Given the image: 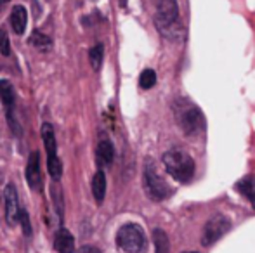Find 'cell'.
Segmentation results:
<instances>
[{
    "label": "cell",
    "mask_w": 255,
    "mask_h": 253,
    "mask_svg": "<svg viewBox=\"0 0 255 253\" xmlns=\"http://www.w3.org/2000/svg\"><path fill=\"white\" fill-rule=\"evenodd\" d=\"M236 189L242 196H245L255 208V175H249L245 179H242L238 182V186H236Z\"/></svg>",
    "instance_id": "7c38bea8"
},
{
    "label": "cell",
    "mask_w": 255,
    "mask_h": 253,
    "mask_svg": "<svg viewBox=\"0 0 255 253\" xmlns=\"http://www.w3.org/2000/svg\"><path fill=\"white\" fill-rule=\"evenodd\" d=\"M117 243L125 253H144L148 248L146 234L137 224H125L118 229Z\"/></svg>",
    "instance_id": "277c9868"
},
{
    "label": "cell",
    "mask_w": 255,
    "mask_h": 253,
    "mask_svg": "<svg viewBox=\"0 0 255 253\" xmlns=\"http://www.w3.org/2000/svg\"><path fill=\"white\" fill-rule=\"evenodd\" d=\"M28 23V12L23 5H16L10 12V24H12V30L16 35H23L26 30Z\"/></svg>",
    "instance_id": "30bf717a"
},
{
    "label": "cell",
    "mask_w": 255,
    "mask_h": 253,
    "mask_svg": "<svg viewBox=\"0 0 255 253\" xmlns=\"http://www.w3.org/2000/svg\"><path fill=\"white\" fill-rule=\"evenodd\" d=\"M2 2H9V0H2Z\"/></svg>",
    "instance_id": "484cf974"
},
{
    "label": "cell",
    "mask_w": 255,
    "mask_h": 253,
    "mask_svg": "<svg viewBox=\"0 0 255 253\" xmlns=\"http://www.w3.org/2000/svg\"><path fill=\"white\" fill-rule=\"evenodd\" d=\"M0 54H3V56L10 54L9 37H7V31L3 30V28H0Z\"/></svg>",
    "instance_id": "7402d4cb"
},
{
    "label": "cell",
    "mask_w": 255,
    "mask_h": 253,
    "mask_svg": "<svg viewBox=\"0 0 255 253\" xmlns=\"http://www.w3.org/2000/svg\"><path fill=\"white\" fill-rule=\"evenodd\" d=\"M19 222H21V227H23V233L26 236L31 234V222H30V217H28V212L24 208H21L19 212Z\"/></svg>",
    "instance_id": "44dd1931"
},
{
    "label": "cell",
    "mask_w": 255,
    "mask_h": 253,
    "mask_svg": "<svg viewBox=\"0 0 255 253\" xmlns=\"http://www.w3.org/2000/svg\"><path fill=\"white\" fill-rule=\"evenodd\" d=\"M103 58H104V47H103V44L94 45V47L91 49V52H89V61H91L92 70L99 71V68L103 66Z\"/></svg>",
    "instance_id": "ac0fdd59"
},
{
    "label": "cell",
    "mask_w": 255,
    "mask_h": 253,
    "mask_svg": "<svg viewBox=\"0 0 255 253\" xmlns=\"http://www.w3.org/2000/svg\"><path fill=\"white\" fill-rule=\"evenodd\" d=\"M42 139H44L45 149H47V160L56 158V135H54V128L51 123L42 125Z\"/></svg>",
    "instance_id": "4fadbf2b"
},
{
    "label": "cell",
    "mask_w": 255,
    "mask_h": 253,
    "mask_svg": "<svg viewBox=\"0 0 255 253\" xmlns=\"http://www.w3.org/2000/svg\"><path fill=\"white\" fill-rule=\"evenodd\" d=\"M3 198H5V219L10 226L19 222V198H17V191L14 184H7L5 191H3Z\"/></svg>",
    "instance_id": "52a82bcc"
},
{
    "label": "cell",
    "mask_w": 255,
    "mask_h": 253,
    "mask_svg": "<svg viewBox=\"0 0 255 253\" xmlns=\"http://www.w3.org/2000/svg\"><path fill=\"white\" fill-rule=\"evenodd\" d=\"M28 44L30 45H33L37 51H40V52H47V51H51L52 49V40L47 37V35H44L42 31H38V30H35L33 33L30 35V38H28Z\"/></svg>",
    "instance_id": "5bb4252c"
},
{
    "label": "cell",
    "mask_w": 255,
    "mask_h": 253,
    "mask_svg": "<svg viewBox=\"0 0 255 253\" xmlns=\"http://www.w3.org/2000/svg\"><path fill=\"white\" fill-rule=\"evenodd\" d=\"M154 84H156V73H154L153 70H144L141 73V77H139V85H141V88H144V90H148V88L154 87Z\"/></svg>",
    "instance_id": "d6986e66"
},
{
    "label": "cell",
    "mask_w": 255,
    "mask_h": 253,
    "mask_svg": "<svg viewBox=\"0 0 255 253\" xmlns=\"http://www.w3.org/2000/svg\"><path fill=\"white\" fill-rule=\"evenodd\" d=\"M154 5V26L163 38L179 42L184 38V26L179 17L177 0H151Z\"/></svg>",
    "instance_id": "6da1fadb"
},
{
    "label": "cell",
    "mask_w": 255,
    "mask_h": 253,
    "mask_svg": "<svg viewBox=\"0 0 255 253\" xmlns=\"http://www.w3.org/2000/svg\"><path fill=\"white\" fill-rule=\"evenodd\" d=\"M142 186H144V192L148 194V198L153 199V201H163L172 192L168 184L158 175L156 167L153 165L151 160L146 162L144 173H142Z\"/></svg>",
    "instance_id": "5b68a950"
},
{
    "label": "cell",
    "mask_w": 255,
    "mask_h": 253,
    "mask_svg": "<svg viewBox=\"0 0 255 253\" xmlns=\"http://www.w3.org/2000/svg\"><path fill=\"white\" fill-rule=\"evenodd\" d=\"M163 165L165 170L168 172V175L172 179H175L177 182H189L195 175V160L188 155L186 151L179 148L168 149L163 155Z\"/></svg>",
    "instance_id": "3957f363"
},
{
    "label": "cell",
    "mask_w": 255,
    "mask_h": 253,
    "mask_svg": "<svg viewBox=\"0 0 255 253\" xmlns=\"http://www.w3.org/2000/svg\"><path fill=\"white\" fill-rule=\"evenodd\" d=\"M7 120H9L10 128H12L14 134H16V135H21V127H19V123H17V120H14L12 109H7Z\"/></svg>",
    "instance_id": "603a6c76"
},
{
    "label": "cell",
    "mask_w": 255,
    "mask_h": 253,
    "mask_svg": "<svg viewBox=\"0 0 255 253\" xmlns=\"http://www.w3.org/2000/svg\"><path fill=\"white\" fill-rule=\"evenodd\" d=\"M153 241H154V253H170V241L163 229L153 231Z\"/></svg>",
    "instance_id": "e0dca14e"
},
{
    "label": "cell",
    "mask_w": 255,
    "mask_h": 253,
    "mask_svg": "<svg viewBox=\"0 0 255 253\" xmlns=\"http://www.w3.org/2000/svg\"><path fill=\"white\" fill-rule=\"evenodd\" d=\"M47 169H49V173H51V177L52 179H59L61 177V173H63V167H61V162H59V158H49L47 160Z\"/></svg>",
    "instance_id": "ffe728a7"
},
{
    "label": "cell",
    "mask_w": 255,
    "mask_h": 253,
    "mask_svg": "<svg viewBox=\"0 0 255 253\" xmlns=\"http://www.w3.org/2000/svg\"><path fill=\"white\" fill-rule=\"evenodd\" d=\"M75 253H101V250L96 248V247H82L80 250L75 252Z\"/></svg>",
    "instance_id": "cb8c5ba5"
},
{
    "label": "cell",
    "mask_w": 255,
    "mask_h": 253,
    "mask_svg": "<svg viewBox=\"0 0 255 253\" xmlns=\"http://www.w3.org/2000/svg\"><path fill=\"white\" fill-rule=\"evenodd\" d=\"M0 5H2V0H0Z\"/></svg>",
    "instance_id": "4316f807"
},
{
    "label": "cell",
    "mask_w": 255,
    "mask_h": 253,
    "mask_svg": "<svg viewBox=\"0 0 255 253\" xmlns=\"http://www.w3.org/2000/svg\"><path fill=\"white\" fill-rule=\"evenodd\" d=\"M92 194H94L96 201L99 205L104 201V196H106V177H104L103 170L96 172L94 179H92Z\"/></svg>",
    "instance_id": "9a60e30c"
},
{
    "label": "cell",
    "mask_w": 255,
    "mask_h": 253,
    "mask_svg": "<svg viewBox=\"0 0 255 253\" xmlns=\"http://www.w3.org/2000/svg\"><path fill=\"white\" fill-rule=\"evenodd\" d=\"M113 160H115L113 144H111V141H108V139H103V141L98 144V162H99V165L108 167V165H111V163H113Z\"/></svg>",
    "instance_id": "8fae6325"
},
{
    "label": "cell",
    "mask_w": 255,
    "mask_h": 253,
    "mask_svg": "<svg viewBox=\"0 0 255 253\" xmlns=\"http://www.w3.org/2000/svg\"><path fill=\"white\" fill-rule=\"evenodd\" d=\"M0 101L7 109L12 108L14 101H16V94H14V87L10 85V82L0 80Z\"/></svg>",
    "instance_id": "2e32d148"
},
{
    "label": "cell",
    "mask_w": 255,
    "mask_h": 253,
    "mask_svg": "<svg viewBox=\"0 0 255 253\" xmlns=\"http://www.w3.org/2000/svg\"><path fill=\"white\" fill-rule=\"evenodd\" d=\"M172 109H174L175 123L184 135L195 137L205 130V116L195 102H191L186 97H177L172 104Z\"/></svg>",
    "instance_id": "7a4b0ae2"
},
{
    "label": "cell",
    "mask_w": 255,
    "mask_h": 253,
    "mask_svg": "<svg viewBox=\"0 0 255 253\" xmlns=\"http://www.w3.org/2000/svg\"><path fill=\"white\" fill-rule=\"evenodd\" d=\"M54 248L59 253H75V238L68 229H59L56 233L54 240Z\"/></svg>",
    "instance_id": "9c48e42d"
},
{
    "label": "cell",
    "mask_w": 255,
    "mask_h": 253,
    "mask_svg": "<svg viewBox=\"0 0 255 253\" xmlns=\"http://www.w3.org/2000/svg\"><path fill=\"white\" fill-rule=\"evenodd\" d=\"M229 229H231V220H229L228 217L222 215V213L212 215L203 227L202 245L203 247H212V245L221 240Z\"/></svg>",
    "instance_id": "8992f818"
},
{
    "label": "cell",
    "mask_w": 255,
    "mask_h": 253,
    "mask_svg": "<svg viewBox=\"0 0 255 253\" xmlns=\"http://www.w3.org/2000/svg\"><path fill=\"white\" fill-rule=\"evenodd\" d=\"M26 180L28 186L31 189L38 191L42 186V175H40V155L37 151L31 153L30 158H28V165H26Z\"/></svg>",
    "instance_id": "ba28073f"
},
{
    "label": "cell",
    "mask_w": 255,
    "mask_h": 253,
    "mask_svg": "<svg viewBox=\"0 0 255 253\" xmlns=\"http://www.w3.org/2000/svg\"><path fill=\"white\" fill-rule=\"evenodd\" d=\"M182 253H198V252H182Z\"/></svg>",
    "instance_id": "d4e9b609"
}]
</instances>
